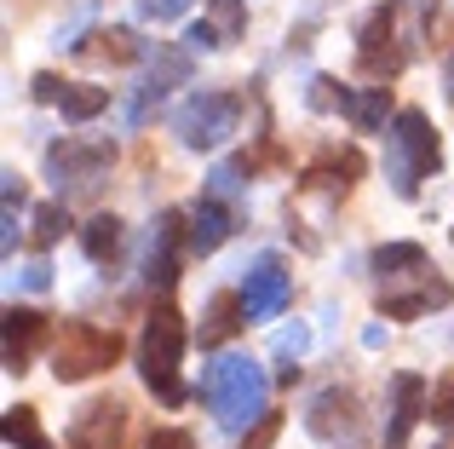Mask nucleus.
I'll use <instances>...</instances> for the list:
<instances>
[{"mask_svg":"<svg viewBox=\"0 0 454 449\" xmlns=\"http://www.w3.org/2000/svg\"><path fill=\"white\" fill-rule=\"evenodd\" d=\"M201 398H207L213 421H219L224 432H247L254 421H265V398H270V374L259 369L254 358H242V351H224V358H213L207 369H201Z\"/></svg>","mask_w":454,"mask_h":449,"instance_id":"nucleus-1","label":"nucleus"},{"mask_svg":"<svg viewBox=\"0 0 454 449\" xmlns=\"http://www.w3.org/2000/svg\"><path fill=\"white\" fill-rule=\"evenodd\" d=\"M437 168V127L426 110H397L386 127V179L397 196H414L420 179Z\"/></svg>","mask_w":454,"mask_h":449,"instance_id":"nucleus-2","label":"nucleus"},{"mask_svg":"<svg viewBox=\"0 0 454 449\" xmlns=\"http://www.w3.org/2000/svg\"><path fill=\"white\" fill-rule=\"evenodd\" d=\"M184 346H190L184 317H178L173 305H155L150 323H145V340H138V374H145V386H150V392H161L167 404L184 398V392H178V363H184Z\"/></svg>","mask_w":454,"mask_h":449,"instance_id":"nucleus-3","label":"nucleus"},{"mask_svg":"<svg viewBox=\"0 0 454 449\" xmlns=\"http://www.w3.org/2000/svg\"><path fill=\"white\" fill-rule=\"evenodd\" d=\"M121 351H127V340L115 335V328H98V323H64V335H58V346H52V374H58L64 386L92 381V374L115 369V363H121Z\"/></svg>","mask_w":454,"mask_h":449,"instance_id":"nucleus-4","label":"nucleus"},{"mask_svg":"<svg viewBox=\"0 0 454 449\" xmlns=\"http://www.w3.org/2000/svg\"><path fill=\"white\" fill-rule=\"evenodd\" d=\"M242 127V98L236 92H190L173 110V133L184 150H219Z\"/></svg>","mask_w":454,"mask_h":449,"instance_id":"nucleus-5","label":"nucleus"},{"mask_svg":"<svg viewBox=\"0 0 454 449\" xmlns=\"http://www.w3.org/2000/svg\"><path fill=\"white\" fill-rule=\"evenodd\" d=\"M288 294H294L288 265H282L277 254H259L254 265H247V277H242V311H247V323H270V317H282Z\"/></svg>","mask_w":454,"mask_h":449,"instance_id":"nucleus-6","label":"nucleus"},{"mask_svg":"<svg viewBox=\"0 0 454 449\" xmlns=\"http://www.w3.org/2000/svg\"><path fill=\"white\" fill-rule=\"evenodd\" d=\"M115 161V145H87V138H69V145H58L52 156H46V168L58 173V191H64V179L75 185V191H87V185L104 179V168Z\"/></svg>","mask_w":454,"mask_h":449,"instance_id":"nucleus-7","label":"nucleus"},{"mask_svg":"<svg viewBox=\"0 0 454 449\" xmlns=\"http://www.w3.org/2000/svg\"><path fill=\"white\" fill-rule=\"evenodd\" d=\"M184 81H190V52H178V46L161 41L150 52V69H145V81H138V98H133V110H127V115H133V122H145L150 104H161L167 92L184 87Z\"/></svg>","mask_w":454,"mask_h":449,"instance_id":"nucleus-8","label":"nucleus"},{"mask_svg":"<svg viewBox=\"0 0 454 449\" xmlns=\"http://www.w3.org/2000/svg\"><path fill=\"white\" fill-rule=\"evenodd\" d=\"M121 438H127V404H115V398L87 404L69 427V449H121Z\"/></svg>","mask_w":454,"mask_h":449,"instance_id":"nucleus-9","label":"nucleus"},{"mask_svg":"<svg viewBox=\"0 0 454 449\" xmlns=\"http://www.w3.org/2000/svg\"><path fill=\"white\" fill-rule=\"evenodd\" d=\"M391 23H397V6H374L368 12V23H363V35H356V64H363V75H374V81H386V75H397V46H391Z\"/></svg>","mask_w":454,"mask_h":449,"instance_id":"nucleus-10","label":"nucleus"},{"mask_svg":"<svg viewBox=\"0 0 454 449\" xmlns=\"http://www.w3.org/2000/svg\"><path fill=\"white\" fill-rule=\"evenodd\" d=\"M305 427L317 432L322 444H333L340 432H356V398L345 392V386H328V392H317V398H310V409H305Z\"/></svg>","mask_w":454,"mask_h":449,"instance_id":"nucleus-11","label":"nucleus"},{"mask_svg":"<svg viewBox=\"0 0 454 449\" xmlns=\"http://www.w3.org/2000/svg\"><path fill=\"white\" fill-rule=\"evenodd\" d=\"M41 340H46V317L35 311V305H12L6 311V369L23 374Z\"/></svg>","mask_w":454,"mask_h":449,"instance_id":"nucleus-12","label":"nucleus"},{"mask_svg":"<svg viewBox=\"0 0 454 449\" xmlns=\"http://www.w3.org/2000/svg\"><path fill=\"white\" fill-rule=\"evenodd\" d=\"M178 236H184V224H178V214H161L150 231V248H145V277L150 282H173L178 277Z\"/></svg>","mask_w":454,"mask_h":449,"instance_id":"nucleus-13","label":"nucleus"},{"mask_svg":"<svg viewBox=\"0 0 454 449\" xmlns=\"http://www.w3.org/2000/svg\"><path fill=\"white\" fill-rule=\"evenodd\" d=\"M224 236H231V208H224L219 196H207V202L190 208V224H184V248L190 254H213Z\"/></svg>","mask_w":454,"mask_h":449,"instance_id":"nucleus-14","label":"nucleus"},{"mask_svg":"<svg viewBox=\"0 0 454 449\" xmlns=\"http://www.w3.org/2000/svg\"><path fill=\"white\" fill-rule=\"evenodd\" d=\"M420 404H426V386L414 374H397V404H391V427H386V449H409V432L420 421Z\"/></svg>","mask_w":454,"mask_h":449,"instance_id":"nucleus-15","label":"nucleus"},{"mask_svg":"<svg viewBox=\"0 0 454 449\" xmlns=\"http://www.w3.org/2000/svg\"><path fill=\"white\" fill-rule=\"evenodd\" d=\"M242 323H247L242 294H219V300L207 305V323H201V346H219V340H231Z\"/></svg>","mask_w":454,"mask_h":449,"instance_id":"nucleus-16","label":"nucleus"},{"mask_svg":"<svg viewBox=\"0 0 454 449\" xmlns=\"http://www.w3.org/2000/svg\"><path fill=\"white\" fill-rule=\"evenodd\" d=\"M81 248H87L92 265H110V259L121 254V219H115V214L87 219V231H81Z\"/></svg>","mask_w":454,"mask_h":449,"instance_id":"nucleus-17","label":"nucleus"},{"mask_svg":"<svg viewBox=\"0 0 454 449\" xmlns=\"http://www.w3.org/2000/svg\"><path fill=\"white\" fill-rule=\"evenodd\" d=\"M386 110H391V87H363L351 104H345V115H351L356 133H380V127H386Z\"/></svg>","mask_w":454,"mask_h":449,"instance_id":"nucleus-18","label":"nucleus"},{"mask_svg":"<svg viewBox=\"0 0 454 449\" xmlns=\"http://www.w3.org/2000/svg\"><path fill=\"white\" fill-rule=\"evenodd\" d=\"M374 271L380 277H414V271H426V248L420 242H386L374 254Z\"/></svg>","mask_w":454,"mask_h":449,"instance_id":"nucleus-19","label":"nucleus"},{"mask_svg":"<svg viewBox=\"0 0 454 449\" xmlns=\"http://www.w3.org/2000/svg\"><path fill=\"white\" fill-rule=\"evenodd\" d=\"M104 104H110V92H104V87H75V81H64V92H58L64 122H92Z\"/></svg>","mask_w":454,"mask_h":449,"instance_id":"nucleus-20","label":"nucleus"},{"mask_svg":"<svg viewBox=\"0 0 454 449\" xmlns=\"http://www.w3.org/2000/svg\"><path fill=\"white\" fill-rule=\"evenodd\" d=\"M81 52L104 58V64H133L138 41H133V29H98V35H92V46H81Z\"/></svg>","mask_w":454,"mask_h":449,"instance_id":"nucleus-21","label":"nucleus"},{"mask_svg":"<svg viewBox=\"0 0 454 449\" xmlns=\"http://www.w3.org/2000/svg\"><path fill=\"white\" fill-rule=\"evenodd\" d=\"M6 444H12V449H52V444H46V432H41V421H35V409H29V404L6 409Z\"/></svg>","mask_w":454,"mask_h":449,"instance_id":"nucleus-22","label":"nucleus"},{"mask_svg":"<svg viewBox=\"0 0 454 449\" xmlns=\"http://www.w3.org/2000/svg\"><path fill=\"white\" fill-rule=\"evenodd\" d=\"M207 23H213V35L231 46L236 35H242V23H247V6L242 0H207Z\"/></svg>","mask_w":454,"mask_h":449,"instance_id":"nucleus-23","label":"nucleus"},{"mask_svg":"<svg viewBox=\"0 0 454 449\" xmlns=\"http://www.w3.org/2000/svg\"><path fill=\"white\" fill-rule=\"evenodd\" d=\"M426 415H432L437 427H449V432H454V369L432 386V398H426Z\"/></svg>","mask_w":454,"mask_h":449,"instance_id":"nucleus-24","label":"nucleus"},{"mask_svg":"<svg viewBox=\"0 0 454 449\" xmlns=\"http://www.w3.org/2000/svg\"><path fill=\"white\" fill-rule=\"evenodd\" d=\"M64 224H69L64 202H46V208H35V242H58V236H64Z\"/></svg>","mask_w":454,"mask_h":449,"instance_id":"nucleus-25","label":"nucleus"},{"mask_svg":"<svg viewBox=\"0 0 454 449\" xmlns=\"http://www.w3.org/2000/svg\"><path fill=\"white\" fill-rule=\"evenodd\" d=\"M300 351H305V328H288V335L277 340V358H282V381H294V369H300V363H294V358H300Z\"/></svg>","mask_w":454,"mask_h":449,"instance_id":"nucleus-26","label":"nucleus"},{"mask_svg":"<svg viewBox=\"0 0 454 449\" xmlns=\"http://www.w3.org/2000/svg\"><path fill=\"white\" fill-rule=\"evenodd\" d=\"M190 6H196V0H138V12H145V18H155V23H167V18H184Z\"/></svg>","mask_w":454,"mask_h":449,"instance_id":"nucleus-27","label":"nucleus"},{"mask_svg":"<svg viewBox=\"0 0 454 449\" xmlns=\"http://www.w3.org/2000/svg\"><path fill=\"white\" fill-rule=\"evenodd\" d=\"M145 449H196V444H190V432L161 427V432H150V444H145Z\"/></svg>","mask_w":454,"mask_h":449,"instance_id":"nucleus-28","label":"nucleus"},{"mask_svg":"<svg viewBox=\"0 0 454 449\" xmlns=\"http://www.w3.org/2000/svg\"><path fill=\"white\" fill-rule=\"evenodd\" d=\"M270 432H277V415H265V421H259V432H254V438H247L242 449H265V444H270Z\"/></svg>","mask_w":454,"mask_h":449,"instance_id":"nucleus-29","label":"nucleus"},{"mask_svg":"<svg viewBox=\"0 0 454 449\" xmlns=\"http://www.w3.org/2000/svg\"><path fill=\"white\" fill-rule=\"evenodd\" d=\"M449 98H454V64H449Z\"/></svg>","mask_w":454,"mask_h":449,"instance_id":"nucleus-30","label":"nucleus"},{"mask_svg":"<svg viewBox=\"0 0 454 449\" xmlns=\"http://www.w3.org/2000/svg\"><path fill=\"white\" fill-rule=\"evenodd\" d=\"M437 449H443V444H437Z\"/></svg>","mask_w":454,"mask_h":449,"instance_id":"nucleus-31","label":"nucleus"}]
</instances>
